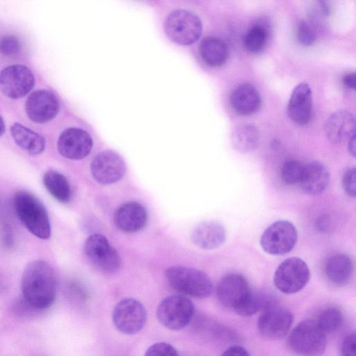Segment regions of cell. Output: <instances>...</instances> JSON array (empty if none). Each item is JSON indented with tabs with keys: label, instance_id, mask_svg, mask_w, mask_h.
<instances>
[{
	"label": "cell",
	"instance_id": "obj_1",
	"mask_svg": "<svg viewBox=\"0 0 356 356\" xmlns=\"http://www.w3.org/2000/svg\"><path fill=\"white\" fill-rule=\"evenodd\" d=\"M57 281L54 269L43 260L28 264L24 270L22 297L33 308L40 311L49 307L56 296Z\"/></svg>",
	"mask_w": 356,
	"mask_h": 356
},
{
	"label": "cell",
	"instance_id": "obj_2",
	"mask_svg": "<svg viewBox=\"0 0 356 356\" xmlns=\"http://www.w3.org/2000/svg\"><path fill=\"white\" fill-rule=\"evenodd\" d=\"M216 296L224 307L242 316H252L270 305L264 297L254 293L247 280L238 273H229L220 280Z\"/></svg>",
	"mask_w": 356,
	"mask_h": 356
},
{
	"label": "cell",
	"instance_id": "obj_3",
	"mask_svg": "<svg viewBox=\"0 0 356 356\" xmlns=\"http://www.w3.org/2000/svg\"><path fill=\"white\" fill-rule=\"evenodd\" d=\"M15 213L29 232L40 239L51 236V225L47 211L34 195L26 191H17L14 197Z\"/></svg>",
	"mask_w": 356,
	"mask_h": 356
},
{
	"label": "cell",
	"instance_id": "obj_4",
	"mask_svg": "<svg viewBox=\"0 0 356 356\" xmlns=\"http://www.w3.org/2000/svg\"><path fill=\"white\" fill-rule=\"evenodd\" d=\"M165 277L170 286L182 294L202 299L209 297L212 293L211 280L200 270L173 266L166 270Z\"/></svg>",
	"mask_w": 356,
	"mask_h": 356
},
{
	"label": "cell",
	"instance_id": "obj_5",
	"mask_svg": "<svg viewBox=\"0 0 356 356\" xmlns=\"http://www.w3.org/2000/svg\"><path fill=\"white\" fill-rule=\"evenodd\" d=\"M287 343L289 348L300 356H320L326 348V334L316 321L307 319L300 322L291 331Z\"/></svg>",
	"mask_w": 356,
	"mask_h": 356
},
{
	"label": "cell",
	"instance_id": "obj_6",
	"mask_svg": "<svg viewBox=\"0 0 356 356\" xmlns=\"http://www.w3.org/2000/svg\"><path fill=\"white\" fill-rule=\"evenodd\" d=\"M194 313V304L182 295H172L165 298L156 309L158 321L171 330H180L187 326Z\"/></svg>",
	"mask_w": 356,
	"mask_h": 356
},
{
	"label": "cell",
	"instance_id": "obj_7",
	"mask_svg": "<svg viewBox=\"0 0 356 356\" xmlns=\"http://www.w3.org/2000/svg\"><path fill=\"white\" fill-rule=\"evenodd\" d=\"M165 31L173 42L188 45L199 39L202 25L200 19L194 13L185 10H176L166 18Z\"/></svg>",
	"mask_w": 356,
	"mask_h": 356
},
{
	"label": "cell",
	"instance_id": "obj_8",
	"mask_svg": "<svg viewBox=\"0 0 356 356\" xmlns=\"http://www.w3.org/2000/svg\"><path fill=\"white\" fill-rule=\"evenodd\" d=\"M310 273L307 264L300 258L290 257L283 261L274 274L277 289L286 294L298 292L307 284Z\"/></svg>",
	"mask_w": 356,
	"mask_h": 356
},
{
	"label": "cell",
	"instance_id": "obj_9",
	"mask_svg": "<svg viewBox=\"0 0 356 356\" xmlns=\"http://www.w3.org/2000/svg\"><path fill=\"white\" fill-rule=\"evenodd\" d=\"M298 239L295 226L287 220H278L269 225L263 232L260 245L272 255H282L292 250Z\"/></svg>",
	"mask_w": 356,
	"mask_h": 356
},
{
	"label": "cell",
	"instance_id": "obj_10",
	"mask_svg": "<svg viewBox=\"0 0 356 356\" xmlns=\"http://www.w3.org/2000/svg\"><path fill=\"white\" fill-rule=\"evenodd\" d=\"M113 322L116 329L124 334L132 335L140 332L147 321L143 305L134 298L121 300L113 312Z\"/></svg>",
	"mask_w": 356,
	"mask_h": 356
},
{
	"label": "cell",
	"instance_id": "obj_11",
	"mask_svg": "<svg viewBox=\"0 0 356 356\" xmlns=\"http://www.w3.org/2000/svg\"><path fill=\"white\" fill-rule=\"evenodd\" d=\"M84 252L88 260L104 273H114L120 268V257L118 251L100 234L88 237L84 244Z\"/></svg>",
	"mask_w": 356,
	"mask_h": 356
},
{
	"label": "cell",
	"instance_id": "obj_12",
	"mask_svg": "<svg viewBox=\"0 0 356 356\" xmlns=\"http://www.w3.org/2000/svg\"><path fill=\"white\" fill-rule=\"evenodd\" d=\"M34 83L32 72L23 65H10L0 72V90L11 99H19L27 95Z\"/></svg>",
	"mask_w": 356,
	"mask_h": 356
},
{
	"label": "cell",
	"instance_id": "obj_13",
	"mask_svg": "<svg viewBox=\"0 0 356 356\" xmlns=\"http://www.w3.org/2000/svg\"><path fill=\"white\" fill-rule=\"evenodd\" d=\"M293 321V316L289 310L270 305L260 314L257 327L264 337L279 339L288 333Z\"/></svg>",
	"mask_w": 356,
	"mask_h": 356
},
{
	"label": "cell",
	"instance_id": "obj_14",
	"mask_svg": "<svg viewBox=\"0 0 356 356\" xmlns=\"http://www.w3.org/2000/svg\"><path fill=\"white\" fill-rule=\"evenodd\" d=\"M90 171L97 182L111 184L124 177L126 165L118 154L111 150H105L94 157L90 163Z\"/></svg>",
	"mask_w": 356,
	"mask_h": 356
},
{
	"label": "cell",
	"instance_id": "obj_15",
	"mask_svg": "<svg viewBox=\"0 0 356 356\" xmlns=\"http://www.w3.org/2000/svg\"><path fill=\"white\" fill-rule=\"evenodd\" d=\"M59 102L49 90H38L32 92L25 102V111L29 118L39 124L54 119L59 111Z\"/></svg>",
	"mask_w": 356,
	"mask_h": 356
},
{
	"label": "cell",
	"instance_id": "obj_16",
	"mask_svg": "<svg viewBox=\"0 0 356 356\" xmlns=\"http://www.w3.org/2000/svg\"><path fill=\"white\" fill-rule=\"evenodd\" d=\"M59 153L65 158L79 160L87 156L92 147V140L88 132L79 128H69L58 140Z\"/></svg>",
	"mask_w": 356,
	"mask_h": 356
},
{
	"label": "cell",
	"instance_id": "obj_17",
	"mask_svg": "<svg viewBox=\"0 0 356 356\" xmlns=\"http://www.w3.org/2000/svg\"><path fill=\"white\" fill-rule=\"evenodd\" d=\"M289 117L295 123L305 125L309 123L312 113V92L305 82L298 83L293 90L288 106Z\"/></svg>",
	"mask_w": 356,
	"mask_h": 356
},
{
	"label": "cell",
	"instance_id": "obj_18",
	"mask_svg": "<svg viewBox=\"0 0 356 356\" xmlns=\"http://www.w3.org/2000/svg\"><path fill=\"white\" fill-rule=\"evenodd\" d=\"M114 223L122 232L134 233L143 229L147 220L145 207L135 201L121 204L114 213Z\"/></svg>",
	"mask_w": 356,
	"mask_h": 356
},
{
	"label": "cell",
	"instance_id": "obj_19",
	"mask_svg": "<svg viewBox=\"0 0 356 356\" xmlns=\"http://www.w3.org/2000/svg\"><path fill=\"white\" fill-rule=\"evenodd\" d=\"M324 130L330 142L341 143L355 134V117L347 110L336 111L326 120Z\"/></svg>",
	"mask_w": 356,
	"mask_h": 356
},
{
	"label": "cell",
	"instance_id": "obj_20",
	"mask_svg": "<svg viewBox=\"0 0 356 356\" xmlns=\"http://www.w3.org/2000/svg\"><path fill=\"white\" fill-rule=\"evenodd\" d=\"M193 243L204 250H213L221 246L226 240L223 225L216 220H205L195 226L191 233Z\"/></svg>",
	"mask_w": 356,
	"mask_h": 356
},
{
	"label": "cell",
	"instance_id": "obj_21",
	"mask_svg": "<svg viewBox=\"0 0 356 356\" xmlns=\"http://www.w3.org/2000/svg\"><path fill=\"white\" fill-rule=\"evenodd\" d=\"M330 182V172L319 161H312L304 167L300 184L307 195L316 196L323 193Z\"/></svg>",
	"mask_w": 356,
	"mask_h": 356
},
{
	"label": "cell",
	"instance_id": "obj_22",
	"mask_svg": "<svg viewBox=\"0 0 356 356\" xmlns=\"http://www.w3.org/2000/svg\"><path fill=\"white\" fill-rule=\"evenodd\" d=\"M354 270L351 257L343 253H337L328 257L324 271L327 280L334 285L344 286L350 280Z\"/></svg>",
	"mask_w": 356,
	"mask_h": 356
},
{
	"label": "cell",
	"instance_id": "obj_23",
	"mask_svg": "<svg viewBox=\"0 0 356 356\" xmlns=\"http://www.w3.org/2000/svg\"><path fill=\"white\" fill-rule=\"evenodd\" d=\"M233 109L241 115H250L257 111L261 104V96L257 89L251 84L237 86L230 95Z\"/></svg>",
	"mask_w": 356,
	"mask_h": 356
},
{
	"label": "cell",
	"instance_id": "obj_24",
	"mask_svg": "<svg viewBox=\"0 0 356 356\" xmlns=\"http://www.w3.org/2000/svg\"><path fill=\"white\" fill-rule=\"evenodd\" d=\"M10 132L15 143L31 155H38L45 149V139L39 134L22 125L15 123Z\"/></svg>",
	"mask_w": 356,
	"mask_h": 356
},
{
	"label": "cell",
	"instance_id": "obj_25",
	"mask_svg": "<svg viewBox=\"0 0 356 356\" xmlns=\"http://www.w3.org/2000/svg\"><path fill=\"white\" fill-rule=\"evenodd\" d=\"M200 53L203 60L211 66L222 65L228 57V48L221 39L208 36L204 38L200 45Z\"/></svg>",
	"mask_w": 356,
	"mask_h": 356
},
{
	"label": "cell",
	"instance_id": "obj_26",
	"mask_svg": "<svg viewBox=\"0 0 356 356\" xmlns=\"http://www.w3.org/2000/svg\"><path fill=\"white\" fill-rule=\"evenodd\" d=\"M232 143L234 148L241 153H248L257 148L259 143L258 129L251 124L236 126L232 133Z\"/></svg>",
	"mask_w": 356,
	"mask_h": 356
},
{
	"label": "cell",
	"instance_id": "obj_27",
	"mask_svg": "<svg viewBox=\"0 0 356 356\" xmlns=\"http://www.w3.org/2000/svg\"><path fill=\"white\" fill-rule=\"evenodd\" d=\"M42 182L47 191L58 202L67 203L70 200V185L65 176L60 172L54 170L46 171Z\"/></svg>",
	"mask_w": 356,
	"mask_h": 356
},
{
	"label": "cell",
	"instance_id": "obj_28",
	"mask_svg": "<svg viewBox=\"0 0 356 356\" xmlns=\"http://www.w3.org/2000/svg\"><path fill=\"white\" fill-rule=\"evenodd\" d=\"M316 322L325 334L332 333L341 327L343 314L339 308L329 307L320 314Z\"/></svg>",
	"mask_w": 356,
	"mask_h": 356
},
{
	"label": "cell",
	"instance_id": "obj_29",
	"mask_svg": "<svg viewBox=\"0 0 356 356\" xmlns=\"http://www.w3.org/2000/svg\"><path fill=\"white\" fill-rule=\"evenodd\" d=\"M266 40V29L260 24H256L247 31L244 36L243 43L247 50L252 53H257L264 48Z\"/></svg>",
	"mask_w": 356,
	"mask_h": 356
},
{
	"label": "cell",
	"instance_id": "obj_30",
	"mask_svg": "<svg viewBox=\"0 0 356 356\" xmlns=\"http://www.w3.org/2000/svg\"><path fill=\"white\" fill-rule=\"evenodd\" d=\"M305 165L296 160L286 161L281 168V179L287 185L300 184Z\"/></svg>",
	"mask_w": 356,
	"mask_h": 356
},
{
	"label": "cell",
	"instance_id": "obj_31",
	"mask_svg": "<svg viewBox=\"0 0 356 356\" xmlns=\"http://www.w3.org/2000/svg\"><path fill=\"white\" fill-rule=\"evenodd\" d=\"M297 38L300 43L309 46L314 43L316 35L312 26L307 22L302 21L298 26Z\"/></svg>",
	"mask_w": 356,
	"mask_h": 356
},
{
	"label": "cell",
	"instance_id": "obj_32",
	"mask_svg": "<svg viewBox=\"0 0 356 356\" xmlns=\"http://www.w3.org/2000/svg\"><path fill=\"white\" fill-rule=\"evenodd\" d=\"M355 177V168L348 167L344 170L341 178V186L343 191L348 197L352 198L355 197L356 193Z\"/></svg>",
	"mask_w": 356,
	"mask_h": 356
},
{
	"label": "cell",
	"instance_id": "obj_33",
	"mask_svg": "<svg viewBox=\"0 0 356 356\" xmlns=\"http://www.w3.org/2000/svg\"><path fill=\"white\" fill-rule=\"evenodd\" d=\"M144 356H179V355L171 344L165 342H157L147 349Z\"/></svg>",
	"mask_w": 356,
	"mask_h": 356
},
{
	"label": "cell",
	"instance_id": "obj_34",
	"mask_svg": "<svg viewBox=\"0 0 356 356\" xmlns=\"http://www.w3.org/2000/svg\"><path fill=\"white\" fill-rule=\"evenodd\" d=\"M21 48V43L14 35H6L0 40V53L6 55L17 54Z\"/></svg>",
	"mask_w": 356,
	"mask_h": 356
},
{
	"label": "cell",
	"instance_id": "obj_35",
	"mask_svg": "<svg viewBox=\"0 0 356 356\" xmlns=\"http://www.w3.org/2000/svg\"><path fill=\"white\" fill-rule=\"evenodd\" d=\"M13 308L15 314L22 318L32 317L39 312L30 305L22 297L15 300Z\"/></svg>",
	"mask_w": 356,
	"mask_h": 356
},
{
	"label": "cell",
	"instance_id": "obj_36",
	"mask_svg": "<svg viewBox=\"0 0 356 356\" xmlns=\"http://www.w3.org/2000/svg\"><path fill=\"white\" fill-rule=\"evenodd\" d=\"M341 356H356V337L355 333L345 337L341 345Z\"/></svg>",
	"mask_w": 356,
	"mask_h": 356
},
{
	"label": "cell",
	"instance_id": "obj_37",
	"mask_svg": "<svg viewBox=\"0 0 356 356\" xmlns=\"http://www.w3.org/2000/svg\"><path fill=\"white\" fill-rule=\"evenodd\" d=\"M316 227L321 232H329L333 227L332 218L326 215L321 216L316 220Z\"/></svg>",
	"mask_w": 356,
	"mask_h": 356
},
{
	"label": "cell",
	"instance_id": "obj_38",
	"mask_svg": "<svg viewBox=\"0 0 356 356\" xmlns=\"http://www.w3.org/2000/svg\"><path fill=\"white\" fill-rule=\"evenodd\" d=\"M221 356H250V355L243 347L232 346L226 349Z\"/></svg>",
	"mask_w": 356,
	"mask_h": 356
},
{
	"label": "cell",
	"instance_id": "obj_39",
	"mask_svg": "<svg viewBox=\"0 0 356 356\" xmlns=\"http://www.w3.org/2000/svg\"><path fill=\"white\" fill-rule=\"evenodd\" d=\"M343 83L346 87L353 90L355 89L356 87V75L355 72H350L346 74L343 77Z\"/></svg>",
	"mask_w": 356,
	"mask_h": 356
},
{
	"label": "cell",
	"instance_id": "obj_40",
	"mask_svg": "<svg viewBox=\"0 0 356 356\" xmlns=\"http://www.w3.org/2000/svg\"><path fill=\"white\" fill-rule=\"evenodd\" d=\"M348 149L350 154L355 156V134L348 139Z\"/></svg>",
	"mask_w": 356,
	"mask_h": 356
},
{
	"label": "cell",
	"instance_id": "obj_41",
	"mask_svg": "<svg viewBox=\"0 0 356 356\" xmlns=\"http://www.w3.org/2000/svg\"><path fill=\"white\" fill-rule=\"evenodd\" d=\"M4 131H5V124H4L3 120L2 119V118L0 115V136H1L3 134Z\"/></svg>",
	"mask_w": 356,
	"mask_h": 356
}]
</instances>
